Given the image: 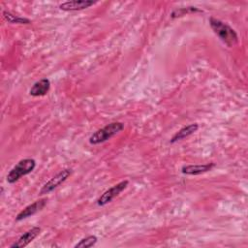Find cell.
<instances>
[{
	"instance_id": "obj_1",
	"label": "cell",
	"mask_w": 248,
	"mask_h": 248,
	"mask_svg": "<svg viewBox=\"0 0 248 248\" xmlns=\"http://www.w3.org/2000/svg\"><path fill=\"white\" fill-rule=\"evenodd\" d=\"M209 25L213 32L218 36V38L229 47L234 46L238 42V36L234 29H232L229 24L223 22L215 17L209 18Z\"/></svg>"
},
{
	"instance_id": "obj_2",
	"label": "cell",
	"mask_w": 248,
	"mask_h": 248,
	"mask_svg": "<svg viewBox=\"0 0 248 248\" xmlns=\"http://www.w3.org/2000/svg\"><path fill=\"white\" fill-rule=\"evenodd\" d=\"M124 129V123L119 121H114L107 124L101 129H98L96 132H94L90 138L89 142L93 145L105 142L108 140H110L112 137L120 133Z\"/></svg>"
},
{
	"instance_id": "obj_3",
	"label": "cell",
	"mask_w": 248,
	"mask_h": 248,
	"mask_svg": "<svg viewBox=\"0 0 248 248\" xmlns=\"http://www.w3.org/2000/svg\"><path fill=\"white\" fill-rule=\"evenodd\" d=\"M36 168V161L32 158L20 160L7 174V181L10 184L16 183L21 177L31 173Z\"/></svg>"
},
{
	"instance_id": "obj_4",
	"label": "cell",
	"mask_w": 248,
	"mask_h": 248,
	"mask_svg": "<svg viewBox=\"0 0 248 248\" xmlns=\"http://www.w3.org/2000/svg\"><path fill=\"white\" fill-rule=\"evenodd\" d=\"M129 184L128 180H122L118 182L117 184L113 185L107 191H105L97 200V204L99 206H104L108 203H109L114 198H116L122 191H124Z\"/></svg>"
},
{
	"instance_id": "obj_5",
	"label": "cell",
	"mask_w": 248,
	"mask_h": 248,
	"mask_svg": "<svg viewBox=\"0 0 248 248\" xmlns=\"http://www.w3.org/2000/svg\"><path fill=\"white\" fill-rule=\"evenodd\" d=\"M72 169H63L53 177H51L40 190V195H46L56 189L60 184L67 180V178L72 174Z\"/></svg>"
},
{
	"instance_id": "obj_6",
	"label": "cell",
	"mask_w": 248,
	"mask_h": 248,
	"mask_svg": "<svg viewBox=\"0 0 248 248\" xmlns=\"http://www.w3.org/2000/svg\"><path fill=\"white\" fill-rule=\"evenodd\" d=\"M47 201H48L47 198H43V199H40V200L35 201L34 202L28 204L20 212L17 213V215L16 216V221L18 222V221L24 220L30 216H33L37 212L41 211L46 206Z\"/></svg>"
},
{
	"instance_id": "obj_7",
	"label": "cell",
	"mask_w": 248,
	"mask_h": 248,
	"mask_svg": "<svg viewBox=\"0 0 248 248\" xmlns=\"http://www.w3.org/2000/svg\"><path fill=\"white\" fill-rule=\"evenodd\" d=\"M41 228L40 227H33L27 232H25L23 234H21L16 241H15L13 244L10 245V248H22L27 246L29 243H31L40 233H41Z\"/></svg>"
},
{
	"instance_id": "obj_8",
	"label": "cell",
	"mask_w": 248,
	"mask_h": 248,
	"mask_svg": "<svg viewBox=\"0 0 248 248\" xmlns=\"http://www.w3.org/2000/svg\"><path fill=\"white\" fill-rule=\"evenodd\" d=\"M96 1L92 0H72V1H66L59 5V9L66 12H73V11H80L87 9L94 4H96Z\"/></svg>"
},
{
	"instance_id": "obj_9",
	"label": "cell",
	"mask_w": 248,
	"mask_h": 248,
	"mask_svg": "<svg viewBox=\"0 0 248 248\" xmlns=\"http://www.w3.org/2000/svg\"><path fill=\"white\" fill-rule=\"evenodd\" d=\"M215 167L214 163H206L200 165H187L181 168V171L187 175H199L211 170Z\"/></svg>"
},
{
	"instance_id": "obj_10",
	"label": "cell",
	"mask_w": 248,
	"mask_h": 248,
	"mask_svg": "<svg viewBox=\"0 0 248 248\" xmlns=\"http://www.w3.org/2000/svg\"><path fill=\"white\" fill-rule=\"evenodd\" d=\"M50 89V80L48 78H42L36 81L29 90V94L33 97H41L47 94Z\"/></svg>"
},
{
	"instance_id": "obj_11",
	"label": "cell",
	"mask_w": 248,
	"mask_h": 248,
	"mask_svg": "<svg viewBox=\"0 0 248 248\" xmlns=\"http://www.w3.org/2000/svg\"><path fill=\"white\" fill-rule=\"evenodd\" d=\"M199 129V124L198 123H192V124H189L183 128H181L179 131H177L170 139V143H174L178 140H181L189 136H191L192 134H194L195 132H197Z\"/></svg>"
},
{
	"instance_id": "obj_12",
	"label": "cell",
	"mask_w": 248,
	"mask_h": 248,
	"mask_svg": "<svg viewBox=\"0 0 248 248\" xmlns=\"http://www.w3.org/2000/svg\"><path fill=\"white\" fill-rule=\"evenodd\" d=\"M3 16L9 23H16V24H30L31 23L30 19H28L26 17H21L19 16H16L9 11H4Z\"/></svg>"
},
{
	"instance_id": "obj_13",
	"label": "cell",
	"mask_w": 248,
	"mask_h": 248,
	"mask_svg": "<svg viewBox=\"0 0 248 248\" xmlns=\"http://www.w3.org/2000/svg\"><path fill=\"white\" fill-rule=\"evenodd\" d=\"M98 241V237L96 235H88L82 239H80L77 244H75V248H88L94 246Z\"/></svg>"
},
{
	"instance_id": "obj_14",
	"label": "cell",
	"mask_w": 248,
	"mask_h": 248,
	"mask_svg": "<svg viewBox=\"0 0 248 248\" xmlns=\"http://www.w3.org/2000/svg\"><path fill=\"white\" fill-rule=\"evenodd\" d=\"M196 12H202V10L196 8V7H187V8H180V9H176L171 13V17L175 18L178 16H182L185 14H189V13H196Z\"/></svg>"
}]
</instances>
